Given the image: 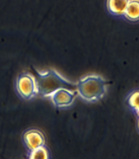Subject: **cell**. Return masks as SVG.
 <instances>
[{
  "label": "cell",
  "mask_w": 139,
  "mask_h": 159,
  "mask_svg": "<svg viewBox=\"0 0 139 159\" xmlns=\"http://www.w3.org/2000/svg\"><path fill=\"white\" fill-rule=\"evenodd\" d=\"M129 21L136 22L139 20V0H129L126 7L124 15Z\"/></svg>",
  "instance_id": "cell-7"
},
{
  "label": "cell",
  "mask_w": 139,
  "mask_h": 159,
  "mask_svg": "<svg viewBox=\"0 0 139 159\" xmlns=\"http://www.w3.org/2000/svg\"><path fill=\"white\" fill-rule=\"evenodd\" d=\"M76 95L77 91L74 89H60L50 95V98L57 108H66L73 104Z\"/></svg>",
  "instance_id": "cell-4"
},
{
  "label": "cell",
  "mask_w": 139,
  "mask_h": 159,
  "mask_svg": "<svg viewBox=\"0 0 139 159\" xmlns=\"http://www.w3.org/2000/svg\"><path fill=\"white\" fill-rule=\"evenodd\" d=\"M138 127H139V121H138Z\"/></svg>",
  "instance_id": "cell-10"
},
{
  "label": "cell",
  "mask_w": 139,
  "mask_h": 159,
  "mask_svg": "<svg viewBox=\"0 0 139 159\" xmlns=\"http://www.w3.org/2000/svg\"><path fill=\"white\" fill-rule=\"evenodd\" d=\"M23 143L25 145L26 148L31 151L34 150L40 147L45 146V137L40 130L31 129L24 132L23 136Z\"/></svg>",
  "instance_id": "cell-5"
},
{
  "label": "cell",
  "mask_w": 139,
  "mask_h": 159,
  "mask_svg": "<svg viewBox=\"0 0 139 159\" xmlns=\"http://www.w3.org/2000/svg\"><path fill=\"white\" fill-rule=\"evenodd\" d=\"M108 82L99 75L90 74L82 77L76 83L77 94L84 100L95 102L106 93Z\"/></svg>",
  "instance_id": "cell-2"
},
{
  "label": "cell",
  "mask_w": 139,
  "mask_h": 159,
  "mask_svg": "<svg viewBox=\"0 0 139 159\" xmlns=\"http://www.w3.org/2000/svg\"><path fill=\"white\" fill-rule=\"evenodd\" d=\"M16 90L19 96L30 100L39 94V88L36 78L30 72H23L16 79Z\"/></svg>",
  "instance_id": "cell-3"
},
{
  "label": "cell",
  "mask_w": 139,
  "mask_h": 159,
  "mask_svg": "<svg viewBox=\"0 0 139 159\" xmlns=\"http://www.w3.org/2000/svg\"><path fill=\"white\" fill-rule=\"evenodd\" d=\"M28 158L31 159H48L50 158V153L45 146L40 147L34 150L29 151Z\"/></svg>",
  "instance_id": "cell-8"
},
{
  "label": "cell",
  "mask_w": 139,
  "mask_h": 159,
  "mask_svg": "<svg viewBox=\"0 0 139 159\" xmlns=\"http://www.w3.org/2000/svg\"><path fill=\"white\" fill-rule=\"evenodd\" d=\"M129 0H107V8L110 14L123 15Z\"/></svg>",
  "instance_id": "cell-6"
},
{
  "label": "cell",
  "mask_w": 139,
  "mask_h": 159,
  "mask_svg": "<svg viewBox=\"0 0 139 159\" xmlns=\"http://www.w3.org/2000/svg\"><path fill=\"white\" fill-rule=\"evenodd\" d=\"M37 75L39 94L43 98H50V95L60 89H75L76 84L65 79L58 71L54 69L40 72L33 68Z\"/></svg>",
  "instance_id": "cell-1"
},
{
  "label": "cell",
  "mask_w": 139,
  "mask_h": 159,
  "mask_svg": "<svg viewBox=\"0 0 139 159\" xmlns=\"http://www.w3.org/2000/svg\"><path fill=\"white\" fill-rule=\"evenodd\" d=\"M128 105L139 116V90L133 92L128 98Z\"/></svg>",
  "instance_id": "cell-9"
}]
</instances>
